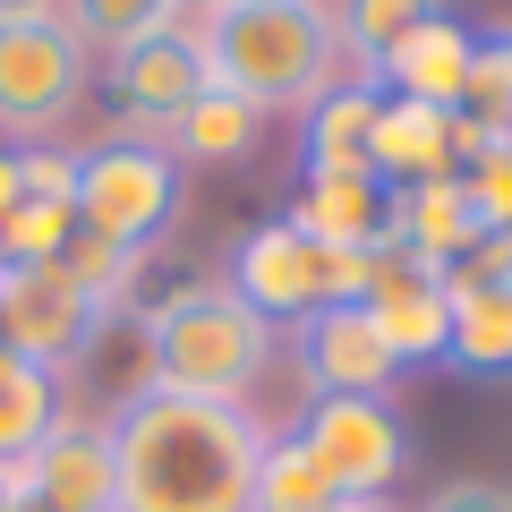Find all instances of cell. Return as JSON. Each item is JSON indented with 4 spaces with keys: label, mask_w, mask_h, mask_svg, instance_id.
<instances>
[{
    "label": "cell",
    "mask_w": 512,
    "mask_h": 512,
    "mask_svg": "<svg viewBox=\"0 0 512 512\" xmlns=\"http://www.w3.org/2000/svg\"><path fill=\"white\" fill-rule=\"evenodd\" d=\"M265 427L231 402L188 393H137L111 410V461H120V512H248Z\"/></svg>",
    "instance_id": "6da1fadb"
},
{
    "label": "cell",
    "mask_w": 512,
    "mask_h": 512,
    "mask_svg": "<svg viewBox=\"0 0 512 512\" xmlns=\"http://www.w3.org/2000/svg\"><path fill=\"white\" fill-rule=\"evenodd\" d=\"M205 77L248 94L256 111H316L342 86V43H333L325 0H222L197 18Z\"/></svg>",
    "instance_id": "7a4b0ae2"
},
{
    "label": "cell",
    "mask_w": 512,
    "mask_h": 512,
    "mask_svg": "<svg viewBox=\"0 0 512 512\" xmlns=\"http://www.w3.org/2000/svg\"><path fill=\"white\" fill-rule=\"evenodd\" d=\"M137 316H146L154 384H163V393L248 410L256 376L274 367V325H265L231 282H214V274L171 282V291H146V308H137Z\"/></svg>",
    "instance_id": "3957f363"
},
{
    "label": "cell",
    "mask_w": 512,
    "mask_h": 512,
    "mask_svg": "<svg viewBox=\"0 0 512 512\" xmlns=\"http://www.w3.org/2000/svg\"><path fill=\"white\" fill-rule=\"evenodd\" d=\"M180 214V163L146 137H103L77 154V231L154 248V231Z\"/></svg>",
    "instance_id": "277c9868"
},
{
    "label": "cell",
    "mask_w": 512,
    "mask_h": 512,
    "mask_svg": "<svg viewBox=\"0 0 512 512\" xmlns=\"http://www.w3.org/2000/svg\"><path fill=\"white\" fill-rule=\"evenodd\" d=\"M86 103V43L60 26V9L0 26V137L43 146Z\"/></svg>",
    "instance_id": "5b68a950"
},
{
    "label": "cell",
    "mask_w": 512,
    "mask_h": 512,
    "mask_svg": "<svg viewBox=\"0 0 512 512\" xmlns=\"http://www.w3.org/2000/svg\"><path fill=\"white\" fill-rule=\"evenodd\" d=\"M299 453L325 470V487L342 495V504H376V495L402 478L410 436H402V419L384 402H367V393H316L308 419H299Z\"/></svg>",
    "instance_id": "8992f818"
},
{
    "label": "cell",
    "mask_w": 512,
    "mask_h": 512,
    "mask_svg": "<svg viewBox=\"0 0 512 512\" xmlns=\"http://www.w3.org/2000/svg\"><path fill=\"white\" fill-rule=\"evenodd\" d=\"M359 308L376 316L384 350H393L402 367H427V359H444V350H453V299H444V265H427V256L393 248V239H384L376 265H367Z\"/></svg>",
    "instance_id": "52a82bcc"
},
{
    "label": "cell",
    "mask_w": 512,
    "mask_h": 512,
    "mask_svg": "<svg viewBox=\"0 0 512 512\" xmlns=\"http://www.w3.org/2000/svg\"><path fill=\"white\" fill-rule=\"evenodd\" d=\"M222 282H231L265 325H274V316H316V308H333V248H316L291 222H256V231H239Z\"/></svg>",
    "instance_id": "ba28073f"
},
{
    "label": "cell",
    "mask_w": 512,
    "mask_h": 512,
    "mask_svg": "<svg viewBox=\"0 0 512 512\" xmlns=\"http://www.w3.org/2000/svg\"><path fill=\"white\" fill-rule=\"evenodd\" d=\"M94 325V299L69 282V265H0V350H18L35 367H69Z\"/></svg>",
    "instance_id": "9c48e42d"
},
{
    "label": "cell",
    "mask_w": 512,
    "mask_h": 512,
    "mask_svg": "<svg viewBox=\"0 0 512 512\" xmlns=\"http://www.w3.org/2000/svg\"><path fill=\"white\" fill-rule=\"evenodd\" d=\"M214 86L205 77V52H197V26H163V35L128 43L120 60H111V94H120V137H171L180 128V111L197 103V94Z\"/></svg>",
    "instance_id": "30bf717a"
},
{
    "label": "cell",
    "mask_w": 512,
    "mask_h": 512,
    "mask_svg": "<svg viewBox=\"0 0 512 512\" xmlns=\"http://www.w3.org/2000/svg\"><path fill=\"white\" fill-rule=\"evenodd\" d=\"M299 367H308V393H367V402H384L393 376H402V359L384 350L376 316L359 299H333V308L299 316Z\"/></svg>",
    "instance_id": "8fae6325"
},
{
    "label": "cell",
    "mask_w": 512,
    "mask_h": 512,
    "mask_svg": "<svg viewBox=\"0 0 512 512\" xmlns=\"http://www.w3.org/2000/svg\"><path fill=\"white\" fill-rule=\"evenodd\" d=\"M26 495L60 512H120V461H111V419H60L35 453L18 461Z\"/></svg>",
    "instance_id": "7c38bea8"
},
{
    "label": "cell",
    "mask_w": 512,
    "mask_h": 512,
    "mask_svg": "<svg viewBox=\"0 0 512 512\" xmlns=\"http://www.w3.org/2000/svg\"><path fill=\"white\" fill-rule=\"evenodd\" d=\"M478 239H495V231H487V214H478V197H470L461 171H436V180L393 188V248L427 256V265H461Z\"/></svg>",
    "instance_id": "4fadbf2b"
},
{
    "label": "cell",
    "mask_w": 512,
    "mask_h": 512,
    "mask_svg": "<svg viewBox=\"0 0 512 512\" xmlns=\"http://www.w3.org/2000/svg\"><path fill=\"white\" fill-rule=\"evenodd\" d=\"M470 60H478V35L444 9L436 26H419V35L402 43V52L376 69V86L384 94H402V103H427V111H453L461 103V86H470Z\"/></svg>",
    "instance_id": "5bb4252c"
},
{
    "label": "cell",
    "mask_w": 512,
    "mask_h": 512,
    "mask_svg": "<svg viewBox=\"0 0 512 512\" xmlns=\"http://www.w3.org/2000/svg\"><path fill=\"white\" fill-rule=\"evenodd\" d=\"M367 163H376L384 188H410V180L453 171V111H427V103L384 94V103H376V128H367Z\"/></svg>",
    "instance_id": "9a60e30c"
},
{
    "label": "cell",
    "mask_w": 512,
    "mask_h": 512,
    "mask_svg": "<svg viewBox=\"0 0 512 512\" xmlns=\"http://www.w3.org/2000/svg\"><path fill=\"white\" fill-rule=\"evenodd\" d=\"M282 222L308 231L316 248H384L393 239V188L384 180H308Z\"/></svg>",
    "instance_id": "2e32d148"
},
{
    "label": "cell",
    "mask_w": 512,
    "mask_h": 512,
    "mask_svg": "<svg viewBox=\"0 0 512 512\" xmlns=\"http://www.w3.org/2000/svg\"><path fill=\"white\" fill-rule=\"evenodd\" d=\"M69 376H86L94 393H111V410H128L137 393H154V342H146V316L137 308H94L86 342H77Z\"/></svg>",
    "instance_id": "e0dca14e"
},
{
    "label": "cell",
    "mask_w": 512,
    "mask_h": 512,
    "mask_svg": "<svg viewBox=\"0 0 512 512\" xmlns=\"http://www.w3.org/2000/svg\"><path fill=\"white\" fill-rule=\"evenodd\" d=\"M444 18V0H342L333 9V43H342V77L350 86H376V69L402 52L419 26ZM384 94V86H376Z\"/></svg>",
    "instance_id": "ac0fdd59"
},
{
    "label": "cell",
    "mask_w": 512,
    "mask_h": 512,
    "mask_svg": "<svg viewBox=\"0 0 512 512\" xmlns=\"http://www.w3.org/2000/svg\"><path fill=\"white\" fill-rule=\"evenodd\" d=\"M376 86H333L325 103L308 111V180H376V163H367V128H376Z\"/></svg>",
    "instance_id": "d6986e66"
},
{
    "label": "cell",
    "mask_w": 512,
    "mask_h": 512,
    "mask_svg": "<svg viewBox=\"0 0 512 512\" xmlns=\"http://www.w3.org/2000/svg\"><path fill=\"white\" fill-rule=\"evenodd\" d=\"M444 299H453V350H444V359L470 367V376H504L512 367V291L504 282L444 274Z\"/></svg>",
    "instance_id": "ffe728a7"
},
{
    "label": "cell",
    "mask_w": 512,
    "mask_h": 512,
    "mask_svg": "<svg viewBox=\"0 0 512 512\" xmlns=\"http://www.w3.org/2000/svg\"><path fill=\"white\" fill-rule=\"evenodd\" d=\"M256 128H265V111H256L248 94L205 86L197 103L180 111V128L163 137V154H171V163H239V154L256 146Z\"/></svg>",
    "instance_id": "44dd1931"
},
{
    "label": "cell",
    "mask_w": 512,
    "mask_h": 512,
    "mask_svg": "<svg viewBox=\"0 0 512 512\" xmlns=\"http://www.w3.org/2000/svg\"><path fill=\"white\" fill-rule=\"evenodd\" d=\"M52 384H60L52 367L0 350V461H9V470H18V461L60 427V393H52Z\"/></svg>",
    "instance_id": "7402d4cb"
},
{
    "label": "cell",
    "mask_w": 512,
    "mask_h": 512,
    "mask_svg": "<svg viewBox=\"0 0 512 512\" xmlns=\"http://www.w3.org/2000/svg\"><path fill=\"white\" fill-rule=\"evenodd\" d=\"M248 512H350V504L325 487V470L299 453V436H265V453H256V487H248Z\"/></svg>",
    "instance_id": "603a6c76"
},
{
    "label": "cell",
    "mask_w": 512,
    "mask_h": 512,
    "mask_svg": "<svg viewBox=\"0 0 512 512\" xmlns=\"http://www.w3.org/2000/svg\"><path fill=\"white\" fill-rule=\"evenodd\" d=\"M60 26H69L86 52L120 60L128 43H146V35H163V26H180V9H171V0H60Z\"/></svg>",
    "instance_id": "cb8c5ba5"
},
{
    "label": "cell",
    "mask_w": 512,
    "mask_h": 512,
    "mask_svg": "<svg viewBox=\"0 0 512 512\" xmlns=\"http://www.w3.org/2000/svg\"><path fill=\"white\" fill-rule=\"evenodd\" d=\"M453 111H470L478 128H495L512 146V60L495 52V43H478V60H470V86H461V103Z\"/></svg>",
    "instance_id": "d4e9b609"
},
{
    "label": "cell",
    "mask_w": 512,
    "mask_h": 512,
    "mask_svg": "<svg viewBox=\"0 0 512 512\" xmlns=\"http://www.w3.org/2000/svg\"><path fill=\"white\" fill-rule=\"evenodd\" d=\"M18 188H26L35 205H77V154L26 146V154H18Z\"/></svg>",
    "instance_id": "484cf974"
},
{
    "label": "cell",
    "mask_w": 512,
    "mask_h": 512,
    "mask_svg": "<svg viewBox=\"0 0 512 512\" xmlns=\"http://www.w3.org/2000/svg\"><path fill=\"white\" fill-rule=\"evenodd\" d=\"M461 180H470V197H478V214H487V231H512V146L478 154Z\"/></svg>",
    "instance_id": "4316f807"
},
{
    "label": "cell",
    "mask_w": 512,
    "mask_h": 512,
    "mask_svg": "<svg viewBox=\"0 0 512 512\" xmlns=\"http://www.w3.org/2000/svg\"><path fill=\"white\" fill-rule=\"evenodd\" d=\"M419 512H512V487H495V478H453V487H436Z\"/></svg>",
    "instance_id": "83f0119b"
},
{
    "label": "cell",
    "mask_w": 512,
    "mask_h": 512,
    "mask_svg": "<svg viewBox=\"0 0 512 512\" xmlns=\"http://www.w3.org/2000/svg\"><path fill=\"white\" fill-rule=\"evenodd\" d=\"M18 197H26V188H18V154H0V214H9Z\"/></svg>",
    "instance_id": "f1b7e54d"
},
{
    "label": "cell",
    "mask_w": 512,
    "mask_h": 512,
    "mask_svg": "<svg viewBox=\"0 0 512 512\" xmlns=\"http://www.w3.org/2000/svg\"><path fill=\"white\" fill-rule=\"evenodd\" d=\"M43 9H60V0H0V26L9 18H43Z\"/></svg>",
    "instance_id": "f546056e"
},
{
    "label": "cell",
    "mask_w": 512,
    "mask_h": 512,
    "mask_svg": "<svg viewBox=\"0 0 512 512\" xmlns=\"http://www.w3.org/2000/svg\"><path fill=\"white\" fill-rule=\"evenodd\" d=\"M18 495H26V487H18V470L0 461V512H18Z\"/></svg>",
    "instance_id": "4dcf8cb0"
},
{
    "label": "cell",
    "mask_w": 512,
    "mask_h": 512,
    "mask_svg": "<svg viewBox=\"0 0 512 512\" xmlns=\"http://www.w3.org/2000/svg\"><path fill=\"white\" fill-rule=\"evenodd\" d=\"M171 9H180V26H197L205 9H222V0H171Z\"/></svg>",
    "instance_id": "1f68e13d"
},
{
    "label": "cell",
    "mask_w": 512,
    "mask_h": 512,
    "mask_svg": "<svg viewBox=\"0 0 512 512\" xmlns=\"http://www.w3.org/2000/svg\"><path fill=\"white\" fill-rule=\"evenodd\" d=\"M18 487H26V478H18ZM18 512H60V504H43V495H18Z\"/></svg>",
    "instance_id": "d6a6232c"
},
{
    "label": "cell",
    "mask_w": 512,
    "mask_h": 512,
    "mask_svg": "<svg viewBox=\"0 0 512 512\" xmlns=\"http://www.w3.org/2000/svg\"><path fill=\"white\" fill-rule=\"evenodd\" d=\"M495 52H504V60H512V18H504V26H495Z\"/></svg>",
    "instance_id": "836d02e7"
},
{
    "label": "cell",
    "mask_w": 512,
    "mask_h": 512,
    "mask_svg": "<svg viewBox=\"0 0 512 512\" xmlns=\"http://www.w3.org/2000/svg\"><path fill=\"white\" fill-rule=\"evenodd\" d=\"M350 512H393V504H384V495H376V504H350Z\"/></svg>",
    "instance_id": "e575fe53"
},
{
    "label": "cell",
    "mask_w": 512,
    "mask_h": 512,
    "mask_svg": "<svg viewBox=\"0 0 512 512\" xmlns=\"http://www.w3.org/2000/svg\"><path fill=\"white\" fill-rule=\"evenodd\" d=\"M0 265H9V256H0Z\"/></svg>",
    "instance_id": "d590c367"
}]
</instances>
